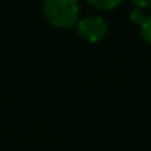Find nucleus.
Returning a JSON list of instances; mask_svg holds the SVG:
<instances>
[{
    "label": "nucleus",
    "mask_w": 151,
    "mask_h": 151,
    "mask_svg": "<svg viewBox=\"0 0 151 151\" xmlns=\"http://www.w3.org/2000/svg\"><path fill=\"white\" fill-rule=\"evenodd\" d=\"M42 15L54 28H75L80 20V0H42Z\"/></svg>",
    "instance_id": "obj_1"
},
{
    "label": "nucleus",
    "mask_w": 151,
    "mask_h": 151,
    "mask_svg": "<svg viewBox=\"0 0 151 151\" xmlns=\"http://www.w3.org/2000/svg\"><path fill=\"white\" fill-rule=\"evenodd\" d=\"M75 31L83 41L96 44L107 36L109 26L101 15H88L78 20V23L75 24Z\"/></svg>",
    "instance_id": "obj_2"
},
{
    "label": "nucleus",
    "mask_w": 151,
    "mask_h": 151,
    "mask_svg": "<svg viewBox=\"0 0 151 151\" xmlns=\"http://www.w3.org/2000/svg\"><path fill=\"white\" fill-rule=\"evenodd\" d=\"M93 8L101 12H112L117 7H120L124 0H86Z\"/></svg>",
    "instance_id": "obj_3"
},
{
    "label": "nucleus",
    "mask_w": 151,
    "mask_h": 151,
    "mask_svg": "<svg viewBox=\"0 0 151 151\" xmlns=\"http://www.w3.org/2000/svg\"><path fill=\"white\" fill-rule=\"evenodd\" d=\"M140 36L146 44L151 46V15H148L140 24Z\"/></svg>",
    "instance_id": "obj_4"
},
{
    "label": "nucleus",
    "mask_w": 151,
    "mask_h": 151,
    "mask_svg": "<svg viewBox=\"0 0 151 151\" xmlns=\"http://www.w3.org/2000/svg\"><path fill=\"white\" fill-rule=\"evenodd\" d=\"M143 12H145V10H140V8H133V10L130 12V15H128V18H130L132 23H133V24H138V26H140L141 21L146 18V15H145Z\"/></svg>",
    "instance_id": "obj_5"
},
{
    "label": "nucleus",
    "mask_w": 151,
    "mask_h": 151,
    "mask_svg": "<svg viewBox=\"0 0 151 151\" xmlns=\"http://www.w3.org/2000/svg\"><path fill=\"white\" fill-rule=\"evenodd\" d=\"M133 4L135 8H140V10H148L151 8V0H130Z\"/></svg>",
    "instance_id": "obj_6"
}]
</instances>
